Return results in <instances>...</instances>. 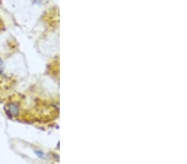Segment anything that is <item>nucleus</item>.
Returning a JSON list of instances; mask_svg holds the SVG:
<instances>
[{
  "mask_svg": "<svg viewBox=\"0 0 187 164\" xmlns=\"http://www.w3.org/2000/svg\"><path fill=\"white\" fill-rule=\"evenodd\" d=\"M7 112L12 116H17L18 114V106L15 104H10L7 106Z\"/></svg>",
  "mask_w": 187,
  "mask_h": 164,
  "instance_id": "obj_1",
  "label": "nucleus"
}]
</instances>
